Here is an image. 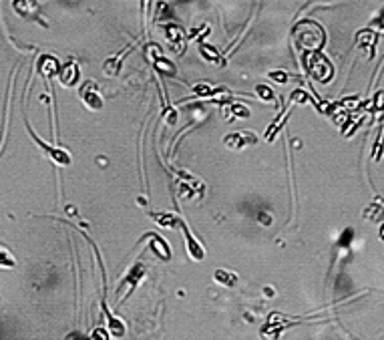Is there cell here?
<instances>
[{"instance_id": "cell-1", "label": "cell", "mask_w": 384, "mask_h": 340, "mask_svg": "<svg viewBox=\"0 0 384 340\" xmlns=\"http://www.w3.org/2000/svg\"><path fill=\"white\" fill-rule=\"evenodd\" d=\"M296 40H298L302 46L310 48V51H318L322 46V42H324V33L320 31V27L304 22V25H300L298 31H296Z\"/></svg>"}, {"instance_id": "cell-2", "label": "cell", "mask_w": 384, "mask_h": 340, "mask_svg": "<svg viewBox=\"0 0 384 340\" xmlns=\"http://www.w3.org/2000/svg\"><path fill=\"white\" fill-rule=\"evenodd\" d=\"M306 67H308V72H310L314 79L322 81V83L328 81V79L334 75V68H332V65L328 63V59L322 57V55H318V53H312V55L308 57Z\"/></svg>"}, {"instance_id": "cell-3", "label": "cell", "mask_w": 384, "mask_h": 340, "mask_svg": "<svg viewBox=\"0 0 384 340\" xmlns=\"http://www.w3.org/2000/svg\"><path fill=\"white\" fill-rule=\"evenodd\" d=\"M79 97H81V101L85 103V107H87V109H91V111H99V109H103L101 91H99V87H97L95 81H87V83L81 87Z\"/></svg>"}, {"instance_id": "cell-4", "label": "cell", "mask_w": 384, "mask_h": 340, "mask_svg": "<svg viewBox=\"0 0 384 340\" xmlns=\"http://www.w3.org/2000/svg\"><path fill=\"white\" fill-rule=\"evenodd\" d=\"M149 55H151L153 67L157 68L159 75H163V77H175V75H177V67H175L169 59H165V57L161 55L157 44H151V46H149Z\"/></svg>"}, {"instance_id": "cell-5", "label": "cell", "mask_w": 384, "mask_h": 340, "mask_svg": "<svg viewBox=\"0 0 384 340\" xmlns=\"http://www.w3.org/2000/svg\"><path fill=\"white\" fill-rule=\"evenodd\" d=\"M179 228L183 230V234H185V246H187V254L191 256L193 260H197V262H201L203 258H205V250H203V246L197 241V239L191 236V232H189V228L185 226V222L181 220L179 222Z\"/></svg>"}, {"instance_id": "cell-6", "label": "cell", "mask_w": 384, "mask_h": 340, "mask_svg": "<svg viewBox=\"0 0 384 340\" xmlns=\"http://www.w3.org/2000/svg\"><path fill=\"white\" fill-rule=\"evenodd\" d=\"M36 68H38V75H40V77L51 79V77H57V75H59L61 63H59V59L53 57V55H42V57L38 59V67Z\"/></svg>"}, {"instance_id": "cell-7", "label": "cell", "mask_w": 384, "mask_h": 340, "mask_svg": "<svg viewBox=\"0 0 384 340\" xmlns=\"http://www.w3.org/2000/svg\"><path fill=\"white\" fill-rule=\"evenodd\" d=\"M79 77H81V70H79V65L75 61H68L66 65L61 67L59 70V79H61V85L63 87H73L79 83Z\"/></svg>"}, {"instance_id": "cell-8", "label": "cell", "mask_w": 384, "mask_h": 340, "mask_svg": "<svg viewBox=\"0 0 384 340\" xmlns=\"http://www.w3.org/2000/svg\"><path fill=\"white\" fill-rule=\"evenodd\" d=\"M257 141V137L254 135V133H231V135H225L224 137V143L225 147H229V149H242V147H246V145H254Z\"/></svg>"}, {"instance_id": "cell-9", "label": "cell", "mask_w": 384, "mask_h": 340, "mask_svg": "<svg viewBox=\"0 0 384 340\" xmlns=\"http://www.w3.org/2000/svg\"><path fill=\"white\" fill-rule=\"evenodd\" d=\"M145 238H149V248L159 256L161 260H165V262L171 260V248H169V244L161 238V236H157V234H147Z\"/></svg>"}, {"instance_id": "cell-10", "label": "cell", "mask_w": 384, "mask_h": 340, "mask_svg": "<svg viewBox=\"0 0 384 340\" xmlns=\"http://www.w3.org/2000/svg\"><path fill=\"white\" fill-rule=\"evenodd\" d=\"M103 306V312H105V316H107V324H109V336H115V338H121V336H125V324L115 316V314H111V310L107 308V304L103 302L101 304Z\"/></svg>"}, {"instance_id": "cell-11", "label": "cell", "mask_w": 384, "mask_h": 340, "mask_svg": "<svg viewBox=\"0 0 384 340\" xmlns=\"http://www.w3.org/2000/svg\"><path fill=\"white\" fill-rule=\"evenodd\" d=\"M143 276H145V266H143V264H135V266L131 268V272L127 274V278H125V280L121 282V286L117 288V290H121V288H125V286H129V284H131V290L127 292L125 300H127L129 296H131V292L135 290V286H137V284H139V282L143 280Z\"/></svg>"}, {"instance_id": "cell-12", "label": "cell", "mask_w": 384, "mask_h": 340, "mask_svg": "<svg viewBox=\"0 0 384 340\" xmlns=\"http://www.w3.org/2000/svg\"><path fill=\"white\" fill-rule=\"evenodd\" d=\"M163 34H165L167 42H169L173 48H177V44H179V46L183 44V31H181L177 25H165V27H163Z\"/></svg>"}, {"instance_id": "cell-13", "label": "cell", "mask_w": 384, "mask_h": 340, "mask_svg": "<svg viewBox=\"0 0 384 340\" xmlns=\"http://www.w3.org/2000/svg\"><path fill=\"white\" fill-rule=\"evenodd\" d=\"M213 280H215L220 286H227V288H233V286H237V282H239L237 274L231 272V270H224V268H220V270L213 272Z\"/></svg>"}, {"instance_id": "cell-14", "label": "cell", "mask_w": 384, "mask_h": 340, "mask_svg": "<svg viewBox=\"0 0 384 340\" xmlns=\"http://www.w3.org/2000/svg\"><path fill=\"white\" fill-rule=\"evenodd\" d=\"M149 217L155 220L163 228H179V222H181L179 215H173V213H157V211H149Z\"/></svg>"}, {"instance_id": "cell-15", "label": "cell", "mask_w": 384, "mask_h": 340, "mask_svg": "<svg viewBox=\"0 0 384 340\" xmlns=\"http://www.w3.org/2000/svg\"><path fill=\"white\" fill-rule=\"evenodd\" d=\"M199 55L207 61V63H215V65H222V57L218 53V48H213L211 44H205V42H199Z\"/></svg>"}, {"instance_id": "cell-16", "label": "cell", "mask_w": 384, "mask_h": 340, "mask_svg": "<svg viewBox=\"0 0 384 340\" xmlns=\"http://www.w3.org/2000/svg\"><path fill=\"white\" fill-rule=\"evenodd\" d=\"M125 53H127V51H125ZM125 53H121L119 57H109V59L105 61V65H103V72H105L107 77H117L119 67H121V57H123Z\"/></svg>"}, {"instance_id": "cell-17", "label": "cell", "mask_w": 384, "mask_h": 340, "mask_svg": "<svg viewBox=\"0 0 384 340\" xmlns=\"http://www.w3.org/2000/svg\"><path fill=\"white\" fill-rule=\"evenodd\" d=\"M256 93L259 97V101L263 103H276V93L268 87V85H257L256 87Z\"/></svg>"}, {"instance_id": "cell-18", "label": "cell", "mask_w": 384, "mask_h": 340, "mask_svg": "<svg viewBox=\"0 0 384 340\" xmlns=\"http://www.w3.org/2000/svg\"><path fill=\"white\" fill-rule=\"evenodd\" d=\"M14 266H16V262L10 256V252L0 246V268H14Z\"/></svg>"}, {"instance_id": "cell-19", "label": "cell", "mask_w": 384, "mask_h": 340, "mask_svg": "<svg viewBox=\"0 0 384 340\" xmlns=\"http://www.w3.org/2000/svg\"><path fill=\"white\" fill-rule=\"evenodd\" d=\"M193 93H195V97H211V95H215V91H213L209 85H205V83L195 85V87H193Z\"/></svg>"}, {"instance_id": "cell-20", "label": "cell", "mask_w": 384, "mask_h": 340, "mask_svg": "<svg viewBox=\"0 0 384 340\" xmlns=\"http://www.w3.org/2000/svg\"><path fill=\"white\" fill-rule=\"evenodd\" d=\"M268 77H270L272 81H276L278 85H286V83L290 81V77H288V72H286V70H272Z\"/></svg>"}, {"instance_id": "cell-21", "label": "cell", "mask_w": 384, "mask_h": 340, "mask_svg": "<svg viewBox=\"0 0 384 340\" xmlns=\"http://www.w3.org/2000/svg\"><path fill=\"white\" fill-rule=\"evenodd\" d=\"M292 101H296V103H308V101H310V97H308V93H304L302 89H298V91H294V93H292Z\"/></svg>"}, {"instance_id": "cell-22", "label": "cell", "mask_w": 384, "mask_h": 340, "mask_svg": "<svg viewBox=\"0 0 384 340\" xmlns=\"http://www.w3.org/2000/svg\"><path fill=\"white\" fill-rule=\"evenodd\" d=\"M231 111H233V115H237V117H250V111H248L246 105H231Z\"/></svg>"}, {"instance_id": "cell-23", "label": "cell", "mask_w": 384, "mask_h": 340, "mask_svg": "<svg viewBox=\"0 0 384 340\" xmlns=\"http://www.w3.org/2000/svg\"><path fill=\"white\" fill-rule=\"evenodd\" d=\"M93 340H109V332L103 326H99V328L93 330Z\"/></svg>"}]
</instances>
